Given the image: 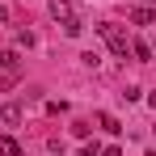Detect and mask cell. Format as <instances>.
<instances>
[{
    "instance_id": "obj_1",
    "label": "cell",
    "mask_w": 156,
    "mask_h": 156,
    "mask_svg": "<svg viewBox=\"0 0 156 156\" xmlns=\"http://www.w3.org/2000/svg\"><path fill=\"white\" fill-rule=\"evenodd\" d=\"M97 34L105 38V47L118 55V59H127V51H131V38H127V34H122L118 26H114V21H101V26H97Z\"/></svg>"
},
{
    "instance_id": "obj_2",
    "label": "cell",
    "mask_w": 156,
    "mask_h": 156,
    "mask_svg": "<svg viewBox=\"0 0 156 156\" xmlns=\"http://www.w3.org/2000/svg\"><path fill=\"white\" fill-rule=\"evenodd\" d=\"M17 72H21V59H17L13 51H0V84H13Z\"/></svg>"
},
{
    "instance_id": "obj_3",
    "label": "cell",
    "mask_w": 156,
    "mask_h": 156,
    "mask_svg": "<svg viewBox=\"0 0 156 156\" xmlns=\"http://www.w3.org/2000/svg\"><path fill=\"white\" fill-rule=\"evenodd\" d=\"M131 21H135V26H152L156 21V4H135V9H131Z\"/></svg>"
},
{
    "instance_id": "obj_4",
    "label": "cell",
    "mask_w": 156,
    "mask_h": 156,
    "mask_svg": "<svg viewBox=\"0 0 156 156\" xmlns=\"http://www.w3.org/2000/svg\"><path fill=\"white\" fill-rule=\"evenodd\" d=\"M47 9H51V17H55V21H68V17H76V13H72V0H51Z\"/></svg>"
},
{
    "instance_id": "obj_5",
    "label": "cell",
    "mask_w": 156,
    "mask_h": 156,
    "mask_svg": "<svg viewBox=\"0 0 156 156\" xmlns=\"http://www.w3.org/2000/svg\"><path fill=\"white\" fill-rule=\"evenodd\" d=\"M0 118H4L9 127H17V122H21V105H17V101H9L4 110H0Z\"/></svg>"
},
{
    "instance_id": "obj_6",
    "label": "cell",
    "mask_w": 156,
    "mask_h": 156,
    "mask_svg": "<svg viewBox=\"0 0 156 156\" xmlns=\"http://www.w3.org/2000/svg\"><path fill=\"white\" fill-rule=\"evenodd\" d=\"M63 34H68V38H80V34H84V21H80V17H68V21H63Z\"/></svg>"
},
{
    "instance_id": "obj_7",
    "label": "cell",
    "mask_w": 156,
    "mask_h": 156,
    "mask_svg": "<svg viewBox=\"0 0 156 156\" xmlns=\"http://www.w3.org/2000/svg\"><path fill=\"white\" fill-rule=\"evenodd\" d=\"M131 55H135L139 63H148V59H152V47H148V42H131Z\"/></svg>"
},
{
    "instance_id": "obj_8",
    "label": "cell",
    "mask_w": 156,
    "mask_h": 156,
    "mask_svg": "<svg viewBox=\"0 0 156 156\" xmlns=\"http://www.w3.org/2000/svg\"><path fill=\"white\" fill-rule=\"evenodd\" d=\"M97 122H101V131H110V135H118V118H114V114H97Z\"/></svg>"
},
{
    "instance_id": "obj_9",
    "label": "cell",
    "mask_w": 156,
    "mask_h": 156,
    "mask_svg": "<svg viewBox=\"0 0 156 156\" xmlns=\"http://www.w3.org/2000/svg\"><path fill=\"white\" fill-rule=\"evenodd\" d=\"M0 148H4V152H9V156H21V144H17V139H4Z\"/></svg>"
},
{
    "instance_id": "obj_10",
    "label": "cell",
    "mask_w": 156,
    "mask_h": 156,
    "mask_svg": "<svg viewBox=\"0 0 156 156\" xmlns=\"http://www.w3.org/2000/svg\"><path fill=\"white\" fill-rule=\"evenodd\" d=\"M80 156H101V144H97V139H93V144H84V152Z\"/></svg>"
},
{
    "instance_id": "obj_11",
    "label": "cell",
    "mask_w": 156,
    "mask_h": 156,
    "mask_svg": "<svg viewBox=\"0 0 156 156\" xmlns=\"http://www.w3.org/2000/svg\"><path fill=\"white\" fill-rule=\"evenodd\" d=\"M101 156H122V148H118V144H110V148H101Z\"/></svg>"
},
{
    "instance_id": "obj_12",
    "label": "cell",
    "mask_w": 156,
    "mask_h": 156,
    "mask_svg": "<svg viewBox=\"0 0 156 156\" xmlns=\"http://www.w3.org/2000/svg\"><path fill=\"white\" fill-rule=\"evenodd\" d=\"M4 21H9V9H4V4H0V26H4Z\"/></svg>"
},
{
    "instance_id": "obj_13",
    "label": "cell",
    "mask_w": 156,
    "mask_h": 156,
    "mask_svg": "<svg viewBox=\"0 0 156 156\" xmlns=\"http://www.w3.org/2000/svg\"><path fill=\"white\" fill-rule=\"evenodd\" d=\"M148 105H152V110H156V93H148Z\"/></svg>"
},
{
    "instance_id": "obj_14",
    "label": "cell",
    "mask_w": 156,
    "mask_h": 156,
    "mask_svg": "<svg viewBox=\"0 0 156 156\" xmlns=\"http://www.w3.org/2000/svg\"><path fill=\"white\" fill-rule=\"evenodd\" d=\"M144 156H156V148H152V152H144Z\"/></svg>"
}]
</instances>
